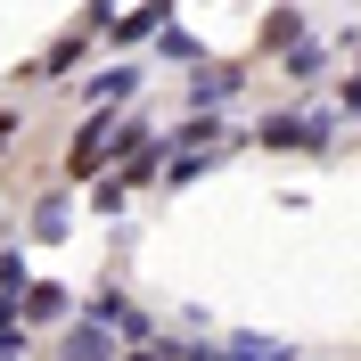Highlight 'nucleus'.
<instances>
[{
  "label": "nucleus",
  "mask_w": 361,
  "mask_h": 361,
  "mask_svg": "<svg viewBox=\"0 0 361 361\" xmlns=\"http://www.w3.org/2000/svg\"><path fill=\"white\" fill-rule=\"evenodd\" d=\"M58 361H115V337H107L90 312H74V320H66V353H58Z\"/></svg>",
  "instance_id": "f257e3e1"
},
{
  "label": "nucleus",
  "mask_w": 361,
  "mask_h": 361,
  "mask_svg": "<svg viewBox=\"0 0 361 361\" xmlns=\"http://www.w3.org/2000/svg\"><path fill=\"white\" fill-rule=\"evenodd\" d=\"M66 304H74V295L58 288V279H25V295H17V320H66Z\"/></svg>",
  "instance_id": "f03ea898"
},
{
  "label": "nucleus",
  "mask_w": 361,
  "mask_h": 361,
  "mask_svg": "<svg viewBox=\"0 0 361 361\" xmlns=\"http://www.w3.org/2000/svg\"><path fill=\"white\" fill-rule=\"evenodd\" d=\"M230 99H238V66H214V74L197 66V90H189V107L205 115V107H230Z\"/></svg>",
  "instance_id": "7ed1b4c3"
},
{
  "label": "nucleus",
  "mask_w": 361,
  "mask_h": 361,
  "mask_svg": "<svg viewBox=\"0 0 361 361\" xmlns=\"http://www.w3.org/2000/svg\"><path fill=\"white\" fill-rule=\"evenodd\" d=\"M222 361H288V345H279V337H230Z\"/></svg>",
  "instance_id": "20e7f679"
},
{
  "label": "nucleus",
  "mask_w": 361,
  "mask_h": 361,
  "mask_svg": "<svg viewBox=\"0 0 361 361\" xmlns=\"http://www.w3.org/2000/svg\"><path fill=\"white\" fill-rule=\"evenodd\" d=\"M295 33H304V17H295V8H279V17H263V49H295Z\"/></svg>",
  "instance_id": "39448f33"
},
{
  "label": "nucleus",
  "mask_w": 361,
  "mask_h": 361,
  "mask_svg": "<svg viewBox=\"0 0 361 361\" xmlns=\"http://www.w3.org/2000/svg\"><path fill=\"white\" fill-rule=\"evenodd\" d=\"M33 238H66V197H49L42 214H33Z\"/></svg>",
  "instance_id": "423d86ee"
},
{
  "label": "nucleus",
  "mask_w": 361,
  "mask_h": 361,
  "mask_svg": "<svg viewBox=\"0 0 361 361\" xmlns=\"http://www.w3.org/2000/svg\"><path fill=\"white\" fill-rule=\"evenodd\" d=\"M123 90H132V66H115V74H99V82H90V90H74V99H123Z\"/></svg>",
  "instance_id": "0eeeda50"
},
{
  "label": "nucleus",
  "mask_w": 361,
  "mask_h": 361,
  "mask_svg": "<svg viewBox=\"0 0 361 361\" xmlns=\"http://www.w3.org/2000/svg\"><path fill=\"white\" fill-rule=\"evenodd\" d=\"M8 140H17V107H8V115H0V148H8Z\"/></svg>",
  "instance_id": "6e6552de"
}]
</instances>
